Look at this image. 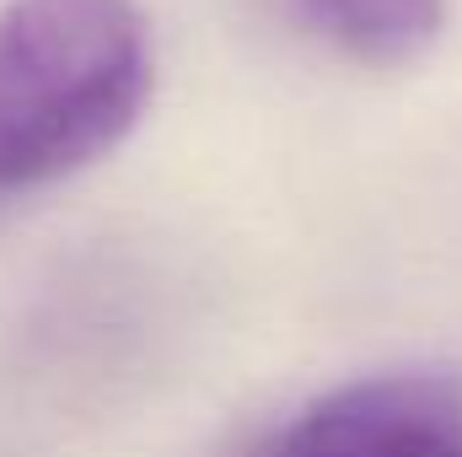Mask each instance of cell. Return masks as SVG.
Masks as SVG:
<instances>
[{
  "label": "cell",
  "mask_w": 462,
  "mask_h": 457,
  "mask_svg": "<svg viewBox=\"0 0 462 457\" xmlns=\"http://www.w3.org/2000/svg\"><path fill=\"white\" fill-rule=\"evenodd\" d=\"M253 457H462V387L430 371L355 377L301 404Z\"/></svg>",
  "instance_id": "7a4b0ae2"
},
{
  "label": "cell",
  "mask_w": 462,
  "mask_h": 457,
  "mask_svg": "<svg viewBox=\"0 0 462 457\" xmlns=\"http://www.w3.org/2000/svg\"><path fill=\"white\" fill-rule=\"evenodd\" d=\"M291 5L334 54L371 70L420 65L447 27V0H291Z\"/></svg>",
  "instance_id": "3957f363"
},
{
  "label": "cell",
  "mask_w": 462,
  "mask_h": 457,
  "mask_svg": "<svg viewBox=\"0 0 462 457\" xmlns=\"http://www.w3.org/2000/svg\"><path fill=\"white\" fill-rule=\"evenodd\" d=\"M151 27L134 0L0 5V194L60 183L145 118Z\"/></svg>",
  "instance_id": "6da1fadb"
}]
</instances>
